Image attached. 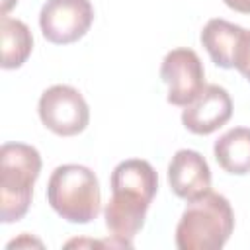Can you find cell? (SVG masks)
Returning <instances> with one entry per match:
<instances>
[{"label": "cell", "mask_w": 250, "mask_h": 250, "mask_svg": "<svg viewBox=\"0 0 250 250\" xmlns=\"http://www.w3.org/2000/svg\"><path fill=\"white\" fill-rule=\"evenodd\" d=\"M111 197L104 209L105 227L123 246H133V238L145 225L146 211L158 189V174L143 158L121 160L111 172Z\"/></svg>", "instance_id": "6da1fadb"}, {"label": "cell", "mask_w": 250, "mask_h": 250, "mask_svg": "<svg viewBox=\"0 0 250 250\" xmlns=\"http://www.w3.org/2000/svg\"><path fill=\"white\" fill-rule=\"evenodd\" d=\"M234 230V211L221 193L207 191L188 201L176 227V246L180 250H219Z\"/></svg>", "instance_id": "7a4b0ae2"}, {"label": "cell", "mask_w": 250, "mask_h": 250, "mask_svg": "<svg viewBox=\"0 0 250 250\" xmlns=\"http://www.w3.org/2000/svg\"><path fill=\"white\" fill-rule=\"evenodd\" d=\"M41 172L37 148L25 143H4L0 148V221H20L33 197V184Z\"/></svg>", "instance_id": "3957f363"}, {"label": "cell", "mask_w": 250, "mask_h": 250, "mask_svg": "<svg viewBox=\"0 0 250 250\" xmlns=\"http://www.w3.org/2000/svg\"><path fill=\"white\" fill-rule=\"evenodd\" d=\"M47 201L68 223L84 225L100 215V184L96 174L82 164H61L47 182Z\"/></svg>", "instance_id": "277c9868"}, {"label": "cell", "mask_w": 250, "mask_h": 250, "mask_svg": "<svg viewBox=\"0 0 250 250\" xmlns=\"http://www.w3.org/2000/svg\"><path fill=\"white\" fill-rule=\"evenodd\" d=\"M37 111L41 123L59 137L78 135L90 123V107L84 96L68 84L47 88L39 98Z\"/></svg>", "instance_id": "5b68a950"}, {"label": "cell", "mask_w": 250, "mask_h": 250, "mask_svg": "<svg viewBox=\"0 0 250 250\" xmlns=\"http://www.w3.org/2000/svg\"><path fill=\"white\" fill-rule=\"evenodd\" d=\"M94 21L90 0H47L39 12V27L47 41L68 45L84 37Z\"/></svg>", "instance_id": "8992f818"}, {"label": "cell", "mask_w": 250, "mask_h": 250, "mask_svg": "<svg viewBox=\"0 0 250 250\" xmlns=\"http://www.w3.org/2000/svg\"><path fill=\"white\" fill-rule=\"evenodd\" d=\"M160 78L168 86L166 100L172 105L186 107L205 88V70L193 49L178 47L166 53L160 64Z\"/></svg>", "instance_id": "52a82bcc"}, {"label": "cell", "mask_w": 250, "mask_h": 250, "mask_svg": "<svg viewBox=\"0 0 250 250\" xmlns=\"http://www.w3.org/2000/svg\"><path fill=\"white\" fill-rule=\"evenodd\" d=\"M232 115V100L229 92L217 84H207L199 96L182 111L184 127L193 135H211L223 127Z\"/></svg>", "instance_id": "ba28073f"}, {"label": "cell", "mask_w": 250, "mask_h": 250, "mask_svg": "<svg viewBox=\"0 0 250 250\" xmlns=\"http://www.w3.org/2000/svg\"><path fill=\"white\" fill-rule=\"evenodd\" d=\"M168 184L172 191L186 201L201 197L211 189V170L207 160L197 150H178L168 166Z\"/></svg>", "instance_id": "9c48e42d"}, {"label": "cell", "mask_w": 250, "mask_h": 250, "mask_svg": "<svg viewBox=\"0 0 250 250\" xmlns=\"http://www.w3.org/2000/svg\"><path fill=\"white\" fill-rule=\"evenodd\" d=\"M242 33L244 27L234 25L223 18H213L203 25L199 39L217 66L234 68V53Z\"/></svg>", "instance_id": "30bf717a"}, {"label": "cell", "mask_w": 250, "mask_h": 250, "mask_svg": "<svg viewBox=\"0 0 250 250\" xmlns=\"http://www.w3.org/2000/svg\"><path fill=\"white\" fill-rule=\"evenodd\" d=\"M219 166L234 176L250 172V127H234L223 133L213 146Z\"/></svg>", "instance_id": "8fae6325"}, {"label": "cell", "mask_w": 250, "mask_h": 250, "mask_svg": "<svg viewBox=\"0 0 250 250\" xmlns=\"http://www.w3.org/2000/svg\"><path fill=\"white\" fill-rule=\"evenodd\" d=\"M0 39H2V68H20L33 49V37L29 27L16 18H0Z\"/></svg>", "instance_id": "7c38bea8"}, {"label": "cell", "mask_w": 250, "mask_h": 250, "mask_svg": "<svg viewBox=\"0 0 250 250\" xmlns=\"http://www.w3.org/2000/svg\"><path fill=\"white\" fill-rule=\"evenodd\" d=\"M234 68L250 82V31L244 29L236 53H234Z\"/></svg>", "instance_id": "4fadbf2b"}, {"label": "cell", "mask_w": 250, "mask_h": 250, "mask_svg": "<svg viewBox=\"0 0 250 250\" xmlns=\"http://www.w3.org/2000/svg\"><path fill=\"white\" fill-rule=\"evenodd\" d=\"M230 10L240 14H250V0H223Z\"/></svg>", "instance_id": "5bb4252c"}, {"label": "cell", "mask_w": 250, "mask_h": 250, "mask_svg": "<svg viewBox=\"0 0 250 250\" xmlns=\"http://www.w3.org/2000/svg\"><path fill=\"white\" fill-rule=\"evenodd\" d=\"M14 4H18V0H2V16H6V12H8Z\"/></svg>", "instance_id": "9a60e30c"}]
</instances>
